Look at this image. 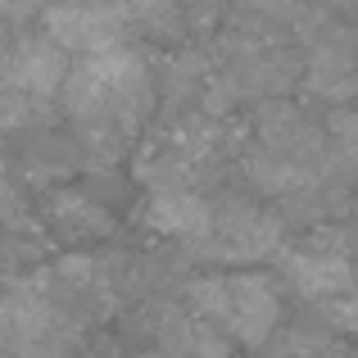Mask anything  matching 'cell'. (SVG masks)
I'll use <instances>...</instances> for the list:
<instances>
[{
  "label": "cell",
  "instance_id": "cell-8",
  "mask_svg": "<svg viewBox=\"0 0 358 358\" xmlns=\"http://www.w3.org/2000/svg\"><path fill=\"white\" fill-rule=\"evenodd\" d=\"M50 222L69 245H91V241L114 231V213L91 191H59L50 200Z\"/></svg>",
  "mask_w": 358,
  "mask_h": 358
},
{
  "label": "cell",
  "instance_id": "cell-5",
  "mask_svg": "<svg viewBox=\"0 0 358 358\" xmlns=\"http://www.w3.org/2000/svg\"><path fill=\"white\" fill-rule=\"evenodd\" d=\"M64 73H69V50H59L50 36H18L0 55V82L27 91V96H41V100L59 96Z\"/></svg>",
  "mask_w": 358,
  "mask_h": 358
},
{
  "label": "cell",
  "instance_id": "cell-6",
  "mask_svg": "<svg viewBox=\"0 0 358 358\" xmlns=\"http://www.w3.org/2000/svg\"><path fill=\"white\" fill-rule=\"evenodd\" d=\"M281 268H286V277L295 281L308 299H331V295L354 290V259L345 250H331L327 236H313L304 250L286 254Z\"/></svg>",
  "mask_w": 358,
  "mask_h": 358
},
{
  "label": "cell",
  "instance_id": "cell-2",
  "mask_svg": "<svg viewBox=\"0 0 358 358\" xmlns=\"http://www.w3.org/2000/svg\"><path fill=\"white\" fill-rule=\"evenodd\" d=\"M186 308L200 322L227 331L241 345H268L281 327V299L268 277H195L186 286Z\"/></svg>",
  "mask_w": 358,
  "mask_h": 358
},
{
  "label": "cell",
  "instance_id": "cell-12",
  "mask_svg": "<svg viewBox=\"0 0 358 358\" xmlns=\"http://www.w3.org/2000/svg\"><path fill=\"white\" fill-rule=\"evenodd\" d=\"M23 213H27V204H23V191H18V182L0 173V227H23V222H27Z\"/></svg>",
  "mask_w": 358,
  "mask_h": 358
},
{
  "label": "cell",
  "instance_id": "cell-9",
  "mask_svg": "<svg viewBox=\"0 0 358 358\" xmlns=\"http://www.w3.org/2000/svg\"><path fill=\"white\" fill-rule=\"evenodd\" d=\"M308 82L322 100H350L358 87V73H354V55L345 41H317L313 59H308Z\"/></svg>",
  "mask_w": 358,
  "mask_h": 358
},
{
  "label": "cell",
  "instance_id": "cell-1",
  "mask_svg": "<svg viewBox=\"0 0 358 358\" xmlns=\"http://www.w3.org/2000/svg\"><path fill=\"white\" fill-rule=\"evenodd\" d=\"M59 96L64 114L78 127V145L100 150V159H114L145 122L155 105V82L145 59L127 41H114L105 50L82 55L78 69L64 73Z\"/></svg>",
  "mask_w": 358,
  "mask_h": 358
},
{
  "label": "cell",
  "instance_id": "cell-4",
  "mask_svg": "<svg viewBox=\"0 0 358 358\" xmlns=\"http://www.w3.org/2000/svg\"><path fill=\"white\" fill-rule=\"evenodd\" d=\"M41 23L59 50L91 55L127 36V5L122 0H55L45 5Z\"/></svg>",
  "mask_w": 358,
  "mask_h": 358
},
{
  "label": "cell",
  "instance_id": "cell-10",
  "mask_svg": "<svg viewBox=\"0 0 358 358\" xmlns=\"http://www.w3.org/2000/svg\"><path fill=\"white\" fill-rule=\"evenodd\" d=\"M195 159L182 155V150L173 145V141H150L145 150L136 155V177L145 186H191L195 182Z\"/></svg>",
  "mask_w": 358,
  "mask_h": 358
},
{
  "label": "cell",
  "instance_id": "cell-3",
  "mask_svg": "<svg viewBox=\"0 0 358 358\" xmlns=\"http://www.w3.org/2000/svg\"><path fill=\"white\" fill-rule=\"evenodd\" d=\"M191 245H200V254H213V259H227V263H254V259H268L272 250H281V218L259 209V204L222 200V204H209V227Z\"/></svg>",
  "mask_w": 358,
  "mask_h": 358
},
{
  "label": "cell",
  "instance_id": "cell-11",
  "mask_svg": "<svg viewBox=\"0 0 358 358\" xmlns=\"http://www.w3.org/2000/svg\"><path fill=\"white\" fill-rule=\"evenodd\" d=\"M73 168H78V155H73V141H64V136H41L23 155V173L32 182H59Z\"/></svg>",
  "mask_w": 358,
  "mask_h": 358
},
{
  "label": "cell",
  "instance_id": "cell-7",
  "mask_svg": "<svg viewBox=\"0 0 358 358\" xmlns=\"http://www.w3.org/2000/svg\"><path fill=\"white\" fill-rule=\"evenodd\" d=\"M145 222L159 231V236L195 241L204 227H209V200H200L191 186H150Z\"/></svg>",
  "mask_w": 358,
  "mask_h": 358
}]
</instances>
